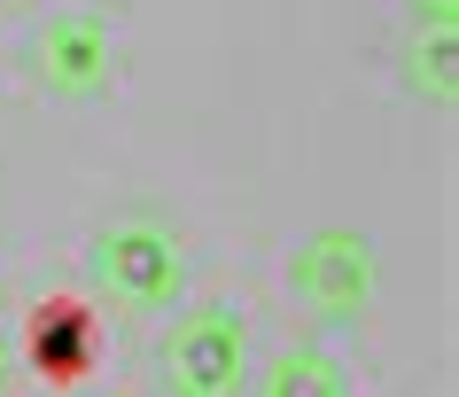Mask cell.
I'll use <instances>...</instances> for the list:
<instances>
[{"instance_id": "obj_7", "label": "cell", "mask_w": 459, "mask_h": 397, "mask_svg": "<svg viewBox=\"0 0 459 397\" xmlns=\"http://www.w3.org/2000/svg\"><path fill=\"white\" fill-rule=\"evenodd\" d=\"M257 397H351V367L327 343H296L265 367V390Z\"/></svg>"}, {"instance_id": "obj_5", "label": "cell", "mask_w": 459, "mask_h": 397, "mask_svg": "<svg viewBox=\"0 0 459 397\" xmlns=\"http://www.w3.org/2000/svg\"><path fill=\"white\" fill-rule=\"evenodd\" d=\"M94 350H101L94 304H78V297L31 304V320H24V358H31V374H39V382H86V374H94Z\"/></svg>"}, {"instance_id": "obj_8", "label": "cell", "mask_w": 459, "mask_h": 397, "mask_svg": "<svg viewBox=\"0 0 459 397\" xmlns=\"http://www.w3.org/2000/svg\"><path fill=\"white\" fill-rule=\"evenodd\" d=\"M412 24H459V0H405Z\"/></svg>"}, {"instance_id": "obj_2", "label": "cell", "mask_w": 459, "mask_h": 397, "mask_svg": "<svg viewBox=\"0 0 459 397\" xmlns=\"http://www.w3.org/2000/svg\"><path fill=\"white\" fill-rule=\"evenodd\" d=\"M31 78L63 101H94L109 78H117V24L101 8H48L24 39Z\"/></svg>"}, {"instance_id": "obj_9", "label": "cell", "mask_w": 459, "mask_h": 397, "mask_svg": "<svg viewBox=\"0 0 459 397\" xmlns=\"http://www.w3.org/2000/svg\"><path fill=\"white\" fill-rule=\"evenodd\" d=\"M0 382H8V335H0Z\"/></svg>"}, {"instance_id": "obj_3", "label": "cell", "mask_w": 459, "mask_h": 397, "mask_svg": "<svg viewBox=\"0 0 459 397\" xmlns=\"http://www.w3.org/2000/svg\"><path fill=\"white\" fill-rule=\"evenodd\" d=\"M374 280H382V265H374V242H366L359 226H319L289 257L296 304L319 312V320H359L366 304H374Z\"/></svg>"}, {"instance_id": "obj_6", "label": "cell", "mask_w": 459, "mask_h": 397, "mask_svg": "<svg viewBox=\"0 0 459 397\" xmlns=\"http://www.w3.org/2000/svg\"><path fill=\"white\" fill-rule=\"evenodd\" d=\"M405 86L420 101H444L459 94V24H412V39H405Z\"/></svg>"}, {"instance_id": "obj_1", "label": "cell", "mask_w": 459, "mask_h": 397, "mask_svg": "<svg viewBox=\"0 0 459 397\" xmlns=\"http://www.w3.org/2000/svg\"><path fill=\"white\" fill-rule=\"evenodd\" d=\"M94 289L117 312H171V304L187 297V242H179V226L171 219H109L94 234Z\"/></svg>"}, {"instance_id": "obj_4", "label": "cell", "mask_w": 459, "mask_h": 397, "mask_svg": "<svg viewBox=\"0 0 459 397\" xmlns=\"http://www.w3.org/2000/svg\"><path fill=\"white\" fill-rule=\"evenodd\" d=\"M249 382V327L226 304H203L171 327L164 343V390L171 397H242Z\"/></svg>"}]
</instances>
